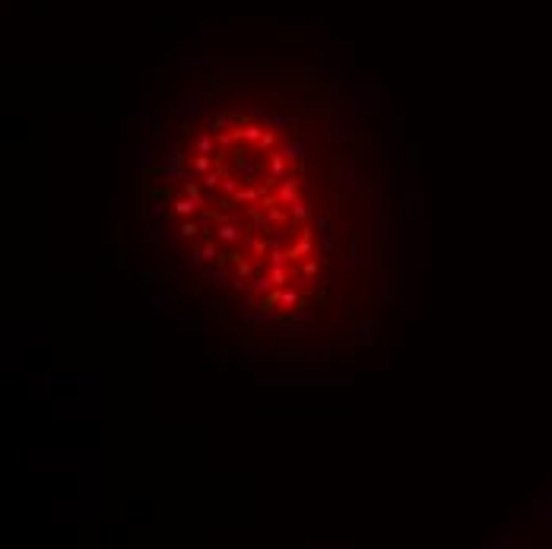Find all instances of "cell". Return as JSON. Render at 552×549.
Listing matches in <instances>:
<instances>
[{"label":"cell","mask_w":552,"mask_h":549,"mask_svg":"<svg viewBox=\"0 0 552 549\" xmlns=\"http://www.w3.org/2000/svg\"><path fill=\"white\" fill-rule=\"evenodd\" d=\"M175 210H178V213H194V210H197V197H191V200H181V203H175Z\"/></svg>","instance_id":"obj_1"},{"label":"cell","mask_w":552,"mask_h":549,"mask_svg":"<svg viewBox=\"0 0 552 549\" xmlns=\"http://www.w3.org/2000/svg\"><path fill=\"white\" fill-rule=\"evenodd\" d=\"M207 165H210V159H207V156H200V159H197V172H203Z\"/></svg>","instance_id":"obj_2"}]
</instances>
